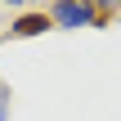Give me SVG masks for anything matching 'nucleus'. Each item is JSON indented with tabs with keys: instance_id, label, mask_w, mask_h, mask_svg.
I'll use <instances>...</instances> for the list:
<instances>
[{
	"instance_id": "nucleus-4",
	"label": "nucleus",
	"mask_w": 121,
	"mask_h": 121,
	"mask_svg": "<svg viewBox=\"0 0 121 121\" xmlns=\"http://www.w3.org/2000/svg\"><path fill=\"white\" fill-rule=\"evenodd\" d=\"M90 4H94L99 13H117V9H121V0H90Z\"/></svg>"
},
{
	"instance_id": "nucleus-2",
	"label": "nucleus",
	"mask_w": 121,
	"mask_h": 121,
	"mask_svg": "<svg viewBox=\"0 0 121 121\" xmlns=\"http://www.w3.org/2000/svg\"><path fill=\"white\" fill-rule=\"evenodd\" d=\"M45 27H49V18H45V13H22V18L9 27V36H40Z\"/></svg>"
},
{
	"instance_id": "nucleus-3",
	"label": "nucleus",
	"mask_w": 121,
	"mask_h": 121,
	"mask_svg": "<svg viewBox=\"0 0 121 121\" xmlns=\"http://www.w3.org/2000/svg\"><path fill=\"white\" fill-rule=\"evenodd\" d=\"M9 103H13V94H9V85L0 81V121H9Z\"/></svg>"
},
{
	"instance_id": "nucleus-5",
	"label": "nucleus",
	"mask_w": 121,
	"mask_h": 121,
	"mask_svg": "<svg viewBox=\"0 0 121 121\" xmlns=\"http://www.w3.org/2000/svg\"><path fill=\"white\" fill-rule=\"evenodd\" d=\"M4 4H9V9H22V13H27V9H31V4H40V0H4Z\"/></svg>"
},
{
	"instance_id": "nucleus-1",
	"label": "nucleus",
	"mask_w": 121,
	"mask_h": 121,
	"mask_svg": "<svg viewBox=\"0 0 121 121\" xmlns=\"http://www.w3.org/2000/svg\"><path fill=\"white\" fill-rule=\"evenodd\" d=\"M49 27H58V31H81V27H99L103 22V13L90 4V0H49Z\"/></svg>"
}]
</instances>
